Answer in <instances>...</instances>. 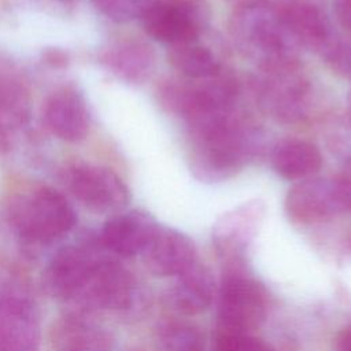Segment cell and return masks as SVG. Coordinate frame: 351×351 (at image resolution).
<instances>
[{
    "instance_id": "4",
    "label": "cell",
    "mask_w": 351,
    "mask_h": 351,
    "mask_svg": "<svg viewBox=\"0 0 351 351\" xmlns=\"http://www.w3.org/2000/svg\"><path fill=\"white\" fill-rule=\"evenodd\" d=\"M160 106L170 114L181 117L186 123L215 112L236 107L239 96L237 80L223 70L203 80L167 78L158 85Z\"/></svg>"
},
{
    "instance_id": "19",
    "label": "cell",
    "mask_w": 351,
    "mask_h": 351,
    "mask_svg": "<svg viewBox=\"0 0 351 351\" xmlns=\"http://www.w3.org/2000/svg\"><path fill=\"white\" fill-rule=\"evenodd\" d=\"M274 171L289 181L307 180L322 166L321 152L315 145L299 138L278 141L270 155Z\"/></svg>"
},
{
    "instance_id": "8",
    "label": "cell",
    "mask_w": 351,
    "mask_h": 351,
    "mask_svg": "<svg viewBox=\"0 0 351 351\" xmlns=\"http://www.w3.org/2000/svg\"><path fill=\"white\" fill-rule=\"evenodd\" d=\"M267 311V295L255 280L229 276L223 280L218 300L219 332L250 333L261 326Z\"/></svg>"
},
{
    "instance_id": "16",
    "label": "cell",
    "mask_w": 351,
    "mask_h": 351,
    "mask_svg": "<svg viewBox=\"0 0 351 351\" xmlns=\"http://www.w3.org/2000/svg\"><path fill=\"white\" fill-rule=\"evenodd\" d=\"M277 8L300 47L322 52L335 38L325 12V1H293Z\"/></svg>"
},
{
    "instance_id": "22",
    "label": "cell",
    "mask_w": 351,
    "mask_h": 351,
    "mask_svg": "<svg viewBox=\"0 0 351 351\" xmlns=\"http://www.w3.org/2000/svg\"><path fill=\"white\" fill-rule=\"evenodd\" d=\"M167 60L174 70L188 80L208 78L222 70L215 55L196 41L171 45Z\"/></svg>"
},
{
    "instance_id": "2",
    "label": "cell",
    "mask_w": 351,
    "mask_h": 351,
    "mask_svg": "<svg viewBox=\"0 0 351 351\" xmlns=\"http://www.w3.org/2000/svg\"><path fill=\"white\" fill-rule=\"evenodd\" d=\"M229 34L237 49L262 73L299 67L300 45L270 0H243L229 18Z\"/></svg>"
},
{
    "instance_id": "7",
    "label": "cell",
    "mask_w": 351,
    "mask_h": 351,
    "mask_svg": "<svg viewBox=\"0 0 351 351\" xmlns=\"http://www.w3.org/2000/svg\"><path fill=\"white\" fill-rule=\"evenodd\" d=\"M288 217L313 223L351 211V180L307 178L293 185L285 197Z\"/></svg>"
},
{
    "instance_id": "13",
    "label": "cell",
    "mask_w": 351,
    "mask_h": 351,
    "mask_svg": "<svg viewBox=\"0 0 351 351\" xmlns=\"http://www.w3.org/2000/svg\"><path fill=\"white\" fill-rule=\"evenodd\" d=\"M265 217V204L259 199L248 200L225 213L214 225L213 240L225 256H234L248 247L256 236Z\"/></svg>"
},
{
    "instance_id": "29",
    "label": "cell",
    "mask_w": 351,
    "mask_h": 351,
    "mask_svg": "<svg viewBox=\"0 0 351 351\" xmlns=\"http://www.w3.org/2000/svg\"><path fill=\"white\" fill-rule=\"evenodd\" d=\"M337 22L351 33V0H335Z\"/></svg>"
},
{
    "instance_id": "28",
    "label": "cell",
    "mask_w": 351,
    "mask_h": 351,
    "mask_svg": "<svg viewBox=\"0 0 351 351\" xmlns=\"http://www.w3.org/2000/svg\"><path fill=\"white\" fill-rule=\"evenodd\" d=\"M326 63L337 74L351 78V41L333 38L322 51Z\"/></svg>"
},
{
    "instance_id": "1",
    "label": "cell",
    "mask_w": 351,
    "mask_h": 351,
    "mask_svg": "<svg viewBox=\"0 0 351 351\" xmlns=\"http://www.w3.org/2000/svg\"><path fill=\"white\" fill-rule=\"evenodd\" d=\"M186 126L189 166L193 176L204 182L236 176L262 145L258 126L236 107L199 117Z\"/></svg>"
},
{
    "instance_id": "10",
    "label": "cell",
    "mask_w": 351,
    "mask_h": 351,
    "mask_svg": "<svg viewBox=\"0 0 351 351\" xmlns=\"http://www.w3.org/2000/svg\"><path fill=\"white\" fill-rule=\"evenodd\" d=\"M134 293L133 276L121 263L103 254L73 300L88 308L125 310L132 306Z\"/></svg>"
},
{
    "instance_id": "18",
    "label": "cell",
    "mask_w": 351,
    "mask_h": 351,
    "mask_svg": "<svg viewBox=\"0 0 351 351\" xmlns=\"http://www.w3.org/2000/svg\"><path fill=\"white\" fill-rule=\"evenodd\" d=\"M52 340L56 351H114L110 333L78 314L60 318L53 328Z\"/></svg>"
},
{
    "instance_id": "5",
    "label": "cell",
    "mask_w": 351,
    "mask_h": 351,
    "mask_svg": "<svg viewBox=\"0 0 351 351\" xmlns=\"http://www.w3.org/2000/svg\"><path fill=\"white\" fill-rule=\"evenodd\" d=\"M140 19L149 37L177 45L199 38L210 21V8L206 0H149Z\"/></svg>"
},
{
    "instance_id": "24",
    "label": "cell",
    "mask_w": 351,
    "mask_h": 351,
    "mask_svg": "<svg viewBox=\"0 0 351 351\" xmlns=\"http://www.w3.org/2000/svg\"><path fill=\"white\" fill-rule=\"evenodd\" d=\"M158 341L162 351H206L204 336L188 322H163L158 329Z\"/></svg>"
},
{
    "instance_id": "9",
    "label": "cell",
    "mask_w": 351,
    "mask_h": 351,
    "mask_svg": "<svg viewBox=\"0 0 351 351\" xmlns=\"http://www.w3.org/2000/svg\"><path fill=\"white\" fill-rule=\"evenodd\" d=\"M63 182L70 193L96 213H117L128 206L129 189L111 169L75 163L63 174Z\"/></svg>"
},
{
    "instance_id": "33",
    "label": "cell",
    "mask_w": 351,
    "mask_h": 351,
    "mask_svg": "<svg viewBox=\"0 0 351 351\" xmlns=\"http://www.w3.org/2000/svg\"><path fill=\"white\" fill-rule=\"evenodd\" d=\"M271 3H274L276 5H281V4H287V3H293V1H307V0H270ZM314 1H325V0H314Z\"/></svg>"
},
{
    "instance_id": "30",
    "label": "cell",
    "mask_w": 351,
    "mask_h": 351,
    "mask_svg": "<svg viewBox=\"0 0 351 351\" xmlns=\"http://www.w3.org/2000/svg\"><path fill=\"white\" fill-rule=\"evenodd\" d=\"M44 59L47 63H49L53 67H60L67 63V55L62 49H58V48L47 49L44 52Z\"/></svg>"
},
{
    "instance_id": "12",
    "label": "cell",
    "mask_w": 351,
    "mask_h": 351,
    "mask_svg": "<svg viewBox=\"0 0 351 351\" xmlns=\"http://www.w3.org/2000/svg\"><path fill=\"white\" fill-rule=\"evenodd\" d=\"M44 122L60 140L77 143L89 132V111L82 93L74 86L53 90L44 103Z\"/></svg>"
},
{
    "instance_id": "31",
    "label": "cell",
    "mask_w": 351,
    "mask_h": 351,
    "mask_svg": "<svg viewBox=\"0 0 351 351\" xmlns=\"http://www.w3.org/2000/svg\"><path fill=\"white\" fill-rule=\"evenodd\" d=\"M337 351H351V325L343 328L336 336Z\"/></svg>"
},
{
    "instance_id": "20",
    "label": "cell",
    "mask_w": 351,
    "mask_h": 351,
    "mask_svg": "<svg viewBox=\"0 0 351 351\" xmlns=\"http://www.w3.org/2000/svg\"><path fill=\"white\" fill-rule=\"evenodd\" d=\"M214 296V280L211 271L197 262L178 274L173 289L174 306L184 314L204 311Z\"/></svg>"
},
{
    "instance_id": "23",
    "label": "cell",
    "mask_w": 351,
    "mask_h": 351,
    "mask_svg": "<svg viewBox=\"0 0 351 351\" xmlns=\"http://www.w3.org/2000/svg\"><path fill=\"white\" fill-rule=\"evenodd\" d=\"M32 99L25 82L0 70V123L8 129L25 125L30 118Z\"/></svg>"
},
{
    "instance_id": "32",
    "label": "cell",
    "mask_w": 351,
    "mask_h": 351,
    "mask_svg": "<svg viewBox=\"0 0 351 351\" xmlns=\"http://www.w3.org/2000/svg\"><path fill=\"white\" fill-rule=\"evenodd\" d=\"M11 147L10 129L0 123V152H7Z\"/></svg>"
},
{
    "instance_id": "11",
    "label": "cell",
    "mask_w": 351,
    "mask_h": 351,
    "mask_svg": "<svg viewBox=\"0 0 351 351\" xmlns=\"http://www.w3.org/2000/svg\"><path fill=\"white\" fill-rule=\"evenodd\" d=\"M103 250L99 239L60 247L44 270V282L48 292L56 298L73 300L92 267L103 255Z\"/></svg>"
},
{
    "instance_id": "3",
    "label": "cell",
    "mask_w": 351,
    "mask_h": 351,
    "mask_svg": "<svg viewBox=\"0 0 351 351\" xmlns=\"http://www.w3.org/2000/svg\"><path fill=\"white\" fill-rule=\"evenodd\" d=\"M5 221L25 245L45 247L62 240L75 226L77 215L60 192L37 186L10 200Z\"/></svg>"
},
{
    "instance_id": "35",
    "label": "cell",
    "mask_w": 351,
    "mask_h": 351,
    "mask_svg": "<svg viewBox=\"0 0 351 351\" xmlns=\"http://www.w3.org/2000/svg\"><path fill=\"white\" fill-rule=\"evenodd\" d=\"M230 1H233V0H230ZM241 1H243V0H241Z\"/></svg>"
},
{
    "instance_id": "26",
    "label": "cell",
    "mask_w": 351,
    "mask_h": 351,
    "mask_svg": "<svg viewBox=\"0 0 351 351\" xmlns=\"http://www.w3.org/2000/svg\"><path fill=\"white\" fill-rule=\"evenodd\" d=\"M96 8L115 22L140 18L149 0H92Z\"/></svg>"
},
{
    "instance_id": "34",
    "label": "cell",
    "mask_w": 351,
    "mask_h": 351,
    "mask_svg": "<svg viewBox=\"0 0 351 351\" xmlns=\"http://www.w3.org/2000/svg\"><path fill=\"white\" fill-rule=\"evenodd\" d=\"M60 1H70V0H60Z\"/></svg>"
},
{
    "instance_id": "6",
    "label": "cell",
    "mask_w": 351,
    "mask_h": 351,
    "mask_svg": "<svg viewBox=\"0 0 351 351\" xmlns=\"http://www.w3.org/2000/svg\"><path fill=\"white\" fill-rule=\"evenodd\" d=\"M254 86L259 106L278 122H302L313 108L314 88L299 67L263 73Z\"/></svg>"
},
{
    "instance_id": "15",
    "label": "cell",
    "mask_w": 351,
    "mask_h": 351,
    "mask_svg": "<svg viewBox=\"0 0 351 351\" xmlns=\"http://www.w3.org/2000/svg\"><path fill=\"white\" fill-rule=\"evenodd\" d=\"M145 266L155 276H178L196 262V248L192 240L169 228H158L144 251Z\"/></svg>"
},
{
    "instance_id": "25",
    "label": "cell",
    "mask_w": 351,
    "mask_h": 351,
    "mask_svg": "<svg viewBox=\"0 0 351 351\" xmlns=\"http://www.w3.org/2000/svg\"><path fill=\"white\" fill-rule=\"evenodd\" d=\"M0 307L36 310L27 282L3 259H0Z\"/></svg>"
},
{
    "instance_id": "14",
    "label": "cell",
    "mask_w": 351,
    "mask_h": 351,
    "mask_svg": "<svg viewBox=\"0 0 351 351\" xmlns=\"http://www.w3.org/2000/svg\"><path fill=\"white\" fill-rule=\"evenodd\" d=\"M158 228L149 214L129 211L111 217L97 239L106 251L119 256H133L144 251Z\"/></svg>"
},
{
    "instance_id": "27",
    "label": "cell",
    "mask_w": 351,
    "mask_h": 351,
    "mask_svg": "<svg viewBox=\"0 0 351 351\" xmlns=\"http://www.w3.org/2000/svg\"><path fill=\"white\" fill-rule=\"evenodd\" d=\"M215 351H274L263 340L250 333L219 332L215 343Z\"/></svg>"
},
{
    "instance_id": "17",
    "label": "cell",
    "mask_w": 351,
    "mask_h": 351,
    "mask_svg": "<svg viewBox=\"0 0 351 351\" xmlns=\"http://www.w3.org/2000/svg\"><path fill=\"white\" fill-rule=\"evenodd\" d=\"M100 60L114 75L130 84L147 81L156 66L154 48L137 38H126L112 44L101 53Z\"/></svg>"
},
{
    "instance_id": "21",
    "label": "cell",
    "mask_w": 351,
    "mask_h": 351,
    "mask_svg": "<svg viewBox=\"0 0 351 351\" xmlns=\"http://www.w3.org/2000/svg\"><path fill=\"white\" fill-rule=\"evenodd\" d=\"M36 310L0 307V351H38Z\"/></svg>"
}]
</instances>
